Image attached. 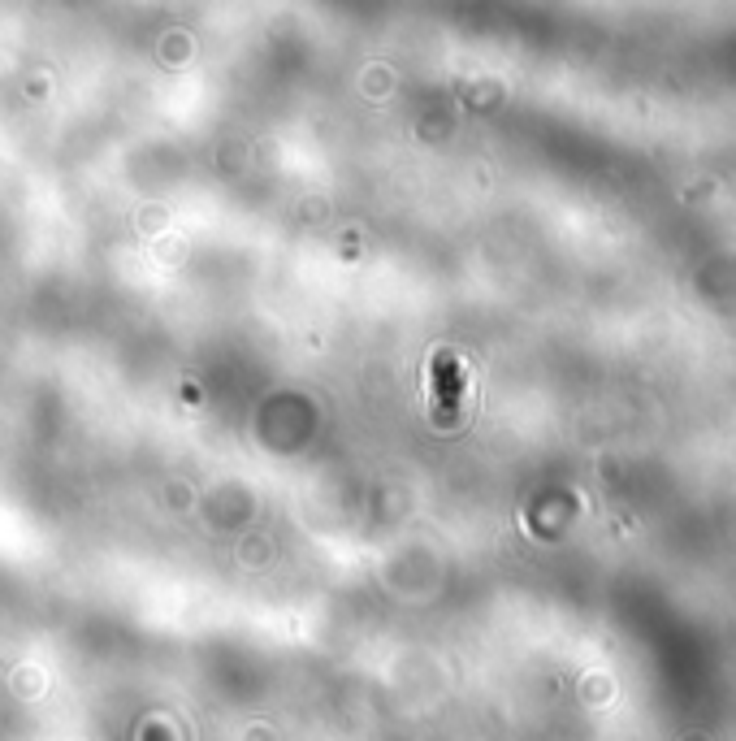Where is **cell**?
Masks as SVG:
<instances>
[{
  "mask_svg": "<svg viewBox=\"0 0 736 741\" xmlns=\"http://www.w3.org/2000/svg\"><path fill=\"white\" fill-rule=\"evenodd\" d=\"M433 382H438V403L442 408H455L459 403V386H464V369L451 351H442L438 364H433Z\"/></svg>",
  "mask_w": 736,
  "mask_h": 741,
  "instance_id": "1",
  "label": "cell"
}]
</instances>
